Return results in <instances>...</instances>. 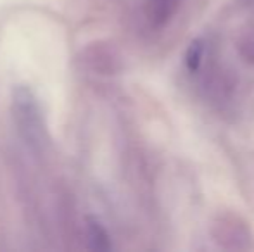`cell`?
Returning <instances> with one entry per match:
<instances>
[{"label": "cell", "instance_id": "6da1fadb", "mask_svg": "<svg viewBox=\"0 0 254 252\" xmlns=\"http://www.w3.org/2000/svg\"><path fill=\"white\" fill-rule=\"evenodd\" d=\"M213 240L227 251H253L254 235L248 221L235 212H220L209 225Z\"/></svg>", "mask_w": 254, "mask_h": 252}, {"label": "cell", "instance_id": "7a4b0ae2", "mask_svg": "<svg viewBox=\"0 0 254 252\" xmlns=\"http://www.w3.org/2000/svg\"><path fill=\"white\" fill-rule=\"evenodd\" d=\"M14 107H16L17 125H19V130L24 133L26 140L31 142V144H42L44 128H42L40 112H38V107L30 92L19 88L14 94Z\"/></svg>", "mask_w": 254, "mask_h": 252}, {"label": "cell", "instance_id": "3957f363", "mask_svg": "<svg viewBox=\"0 0 254 252\" xmlns=\"http://www.w3.org/2000/svg\"><path fill=\"white\" fill-rule=\"evenodd\" d=\"M204 54H206V40L202 37H197L189 44V47L185 49L184 55V64L187 67V71L190 73H197L199 67L202 64Z\"/></svg>", "mask_w": 254, "mask_h": 252}, {"label": "cell", "instance_id": "277c9868", "mask_svg": "<svg viewBox=\"0 0 254 252\" xmlns=\"http://www.w3.org/2000/svg\"><path fill=\"white\" fill-rule=\"evenodd\" d=\"M88 235H90V240L94 242L95 249H111V240L107 232L104 230V226L95 219H88Z\"/></svg>", "mask_w": 254, "mask_h": 252}, {"label": "cell", "instance_id": "5b68a950", "mask_svg": "<svg viewBox=\"0 0 254 252\" xmlns=\"http://www.w3.org/2000/svg\"><path fill=\"white\" fill-rule=\"evenodd\" d=\"M178 2H180V0H151L152 9H154V17H156L159 23L170 19L171 14L177 9Z\"/></svg>", "mask_w": 254, "mask_h": 252}, {"label": "cell", "instance_id": "8992f818", "mask_svg": "<svg viewBox=\"0 0 254 252\" xmlns=\"http://www.w3.org/2000/svg\"><path fill=\"white\" fill-rule=\"evenodd\" d=\"M237 50L242 61L254 66V33H246L239 38Z\"/></svg>", "mask_w": 254, "mask_h": 252}]
</instances>
